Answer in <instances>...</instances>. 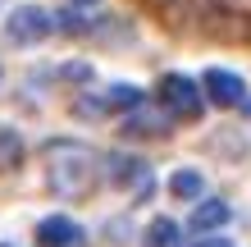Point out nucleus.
I'll return each mask as SVG.
<instances>
[{
	"instance_id": "obj_1",
	"label": "nucleus",
	"mask_w": 251,
	"mask_h": 247,
	"mask_svg": "<svg viewBox=\"0 0 251 247\" xmlns=\"http://www.w3.org/2000/svg\"><path fill=\"white\" fill-rule=\"evenodd\" d=\"M46 179L60 197L82 201V197H92L100 165H96L92 147H82V142H50L46 147Z\"/></svg>"
},
{
	"instance_id": "obj_2",
	"label": "nucleus",
	"mask_w": 251,
	"mask_h": 247,
	"mask_svg": "<svg viewBox=\"0 0 251 247\" xmlns=\"http://www.w3.org/2000/svg\"><path fill=\"white\" fill-rule=\"evenodd\" d=\"M55 27H60V19H55L50 9L41 5H19L5 19V41H14V46H32V41H46Z\"/></svg>"
},
{
	"instance_id": "obj_3",
	"label": "nucleus",
	"mask_w": 251,
	"mask_h": 247,
	"mask_svg": "<svg viewBox=\"0 0 251 247\" xmlns=\"http://www.w3.org/2000/svg\"><path fill=\"white\" fill-rule=\"evenodd\" d=\"M160 106H165L174 119H201L205 92H201V82H192L183 74H165L160 78Z\"/></svg>"
},
{
	"instance_id": "obj_4",
	"label": "nucleus",
	"mask_w": 251,
	"mask_h": 247,
	"mask_svg": "<svg viewBox=\"0 0 251 247\" xmlns=\"http://www.w3.org/2000/svg\"><path fill=\"white\" fill-rule=\"evenodd\" d=\"M105 179L119 188V192L146 197V188H151V169H146V161H137V156H128V151H110L105 156Z\"/></svg>"
},
{
	"instance_id": "obj_5",
	"label": "nucleus",
	"mask_w": 251,
	"mask_h": 247,
	"mask_svg": "<svg viewBox=\"0 0 251 247\" xmlns=\"http://www.w3.org/2000/svg\"><path fill=\"white\" fill-rule=\"evenodd\" d=\"M201 87H205V101H215V106H224V110L247 101V82L238 74H228V69H205Z\"/></svg>"
},
{
	"instance_id": "obj_6",
	"label": "nucleus",
	"mask_w": 251,
	"mask_h": 247,
	"mask_svg": "<svg viewBox=\"0 0 251 247\" xmlns=\"http://www.w3.org/2000/svg\"><path fill=\"white\" fill-rule=\"evenodd\" d=\"M82 229L69 220V215H46L37 224V247H82Z\"/></svg>"
},
{
	"instance_id": "obj_7",
	"label": "nucleus",
	"mask_w": 251,
	"mask_h": 247,
	"mask_svg": "<svg viewBox=\"0 0 251 247\" xmlns=\"http://www.w3.org/2000/svg\"><path fill=\"white\" fill-rule=\"evenodd\" d=\"M124 133H137V137H160V133H169V110H165V106H160V110L142 106V110L124 114Z\"/></svg>"
},
{
	"instance_id": "obj_8",
	"label": "nucleus",
	"mask_w": 251,
	"mask_h": 247,
	"mask_svg": "<svg viewBox=\"0 0 251 247\" xmlns=\"http://www.w3.org/2000/svg\"><path fill=\"white\" fill-rule=\"evenodd\" d=\"M233 220V206L228 201H219V197H210V201H197V206H192V229H197V234H210V229H219V224H228Z\"/></svg>"
},
{
	"instance_id": "obj_9",
	"label": "nucleus",
	"mask_w": 251,
	"mask_h": 247,
	"mask_svg": "<svg viewBox=\"0 0 251 247\" xmlns=\"http://www.w3.org/2000/svg\"><path fill=\"white\" fill-rule=\"evenodd\" d=\"M105 106H110V110H128V114H132V110H142V106H146V92H142V87H132V82H114L110 92H105Z\"/></svg>"
},
{
	"instance_id": "obj_10",
	"label": "nucleus",
	"mask_w": 251,
	"mask_h": 247,
	"mask_svg": "<svg viewBox=\"0 0 251 247\" xmlns=\"http://www.w3.org/2000/svg\"><path fill=\"white\" fill-rule=\"evenodd\" d=\"M146 247H178V224L165 220V215L151 220V224H146Z\"/></svg>"
},
{
	"instance_id": "obj_11",
	"label": "nucleus",
	"mask_w": 251,
	"mask_h": 247,
	"mask_svg": "<svg viewBox=\"0 0 251 247\" xmlns=\"http://www.w3.org/2000/svg\"><path fill=\"white\" fill-rule=\"evenodd\" d=\"M19 156H23L19 133H9V128L0 124V169H14V165H19Z\"/></svg>"
},
{
	"instance_id": "obj_12",
	"label": "nucleus",
	"mask_w": 251,
	"mask_h": 247,
	"mask_svg": "<svg viewBox=\"0 0 251 247\" xmlns=\"http://www.w3.org/2000/svg\"><path fill=\"white\" fill-rule=\"evenodd\" d=\"M169 188H174V192H178V197H201V174L197 169H178V174H174V179H169Z\"/></svg>"
},
{
	"instance_id": "obj_13",
	"label": "nucleus",
	"mask_w": 251,
	"mask_h": 247,
	"mask_svg": "<svg viewBox=\"0 0 251 247\" xmlns=\"http://www.w3.org/2000/svg\"><path fill=\"white\" fill-rule=\"evenodd\" d=\"M197 247H233V243H228V238H201Z\"/></svg>"
},
{
	"instance_id": "obj_14",
	"label": "nucleus",
	"mask_w": 251,
	"mask_h": 247,
	"mask_svg": "<svg viewBox=\"0 0 251 247\" xmlns=\"http://www.w3.org/2000/svg\"><path fill=\"white\" fill-rule=\"evenodd\" d=\"M73 5H96V0H73Z\"/></svg>"
}]
</instances>
